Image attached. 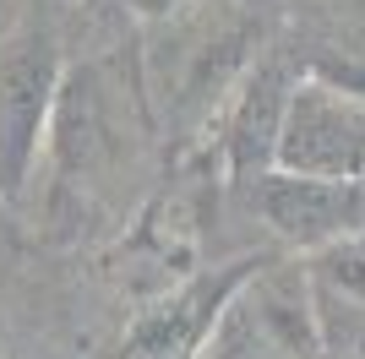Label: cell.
Here are the masks:
<instances>
[{"label": "cell", "mask_w": 365, "mask_h": 359, "mask_svg": "<svg viewBox=\"0 0 365 359\" xmlns=\"http://www.w3.org/2000/svg\"><path fill=\"white\" fill-rule=\"evenodd\" d=\"M55 93V28L33 11L0 44V191L16 196L38 152V131Z\"/></svg>", "instance_id": "6da1fadb"}, {"label": "cell", "mask_w": 365, "mask_h": 359, "mask_svg": "<svg viewBox=\"0 0 365 359\" xmlns=\"http://www.w3.org/2000/svg\"><path fill=\"white\" fill-rule=\"evenodd\" d=\"M278 164L289 175L365 185V98L333 88H294L278 125Z\"/></svg>", "instance_id": "7a4b0ae2"}, {"label": "cell", "mask_w": 365, "mask_h": 359, "mask_svg": "<svg viewBox=\"0 0 365 359\" xmlns=\"http://www.w3.org/2000/svg\"><path fill=\"white\" fill-rule=\"evenodd\" d=\"M257 207L294 245H333V239L365 229V185H338V180L278 169V175H257Z\"/></svg>", "instance_id": "3957f363"}]
</instances>
